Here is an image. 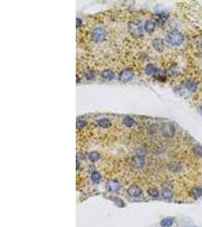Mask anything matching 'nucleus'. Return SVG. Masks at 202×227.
I'll use <instances>...</instances> for the list:
<instances>
[{"mask_svg":"<svg viewBox=\"0 0 202 227\" xmlns=\"http://www.w3.org/2000/svg\"><path fill=\"white\" fill-rule=\"evenodd\" d=\"M166 41L172 46H180L183 43V36L178 31H173L167 34Z\"/></svg>","mask_w":202,"mask_h":227,"instance_id":"f257e3e1","label":"nucleus"},{"mask_svg":"<svg viewBox=\"0 0 202 227\" xmlns=\"http://www.w3.org/2000/svg\"><path fill=\"white\" fill-rule=\"evenodd\" d=\"M129 31L133 37L138 38L142 36L143 31L141 24L139 23L132 21L129 24Z\"/></svg>","mask_w":202,"mask_h":227,"instance_id":"f03ea898","label":"nucleus"},{"mask_svg":"<svg viewBox=\"0 0 202 227\" xmlns=\"http://www.w3.org/2000/svg\"><path fill=\"white\" fill-rule=\"evenodd\" d=\"M105 36H106V32L104 29L102 27H97L92 31V39L96 43H100L104 40Z\"/></svg>","mask_w":202,"mask_h":227,"instance_id":"7ed1b4c3","label":"nucleus"},{"mask_svg":"<svg viewBox=\"0 0 202 227\" xmlns=\"http://www.w3.org/2000/svg\"><path fill=\"white\" fill-rule=\"evenodd\" d=\"M162 133L165 137H167V138L173 137L176 133L175 126H174V124H170V123L164 124L162 128Z\"/></svg>","mask_w":202,"mask_h":227,"instance_id":"20e7f679","label":"nucleus"},{"mask_svg":"<svg viewBox=\"0 0 202 227\" xmlns=\"http://www.w3.org/2000/svg\"><path fill=\"white\" fill-rule=\"evenodd\" d=\"M134 73L131 70L129 69H125L123 71H121V73L119 75V80L121 82L126 83V82L130 81L131 80L133 79Z\"/></svg>","mask_w":202,"mask_h":227,"instance_id":"39448f33","label":"nucleus"},{"mask_svg":"<svg viewBox=\"0 0 202 227\" xmlns=\"http://www.w3.org/2000/svg\"><path fill=\"white\" fill-rule=\"evenodd\" d=\"M106 188L108 191L112 192H118L121 186L119 184V183L116 180H110L108 181L106 184Z\"/></svg>","mask_w":202,"mask_h":227,"instance_id":"423d86ee","label":"nucleus"},{"mask_svg":"<svg viewBox=\"0 0 202 227\" xmlns=\"http://www.w3.org/2000/svg\"><path fill=\"white\" fill-rule=\"evenodd\" d=\"M127 192H128L129 195L133 198H136L139 197V195L142 194V190L141 189L138 187L137 186L133 185L130 187H129V189H127Z\"/></svg>","mask_w":202,"mask_h":227,"instance_id":"0eeeda50","label":"nucleus"},{"mask_svg":"<svg viewBox=\"0 0 202 227\" xmlns=\"http://www.w3.org/2000/svg\"><path fill=\"white\" fill-rule=\"evenodd\" d=\"M133 164L136 168H142L145 165V160L142 156H135L133 158Z\"/></svg>","mask_w":202,"mask_h":227,"instance_id":"6e6552de","label":"nucleus"},{"mask_svg":"<svg viewBox=\"0 0 202 227\" xmlns=\"http://www.w3.org/2000/svg\"><path fill=\"white\" fill-rule=\"evenodd\" d=\"M153 47L157 52H162L163 49H164V45H163V40L161 39H155L153 40Z\"/></svg>","mask_w":202,"mask_h":227,"instance_id":"1a4fd4ad","label":"nucleus"},{"mask_svg":"<svg viewBox=\"0 0 202 227\" xmlns=\"http://www.w3.org/2000/svg\"><path fill=\"white\" fill-rule=\"evenodd\" d=\"M155 29V23L152 20H147L145 24V30L148 33H152Z\"/></svg>","mask_w":202,"mask_h":227,"instance_id":"9d476101","label":"nucleus"},{"mask_svg":"<svg viewBox=\"0 0 202 227\" xmlns=\"http://www.w3.org/2000/svg\"><path fill=\"white\" fill-rule=\"evenodd\" d=\"M174 223L173 217H167L161 221V227H171Z\"/></svg>","mask_w":202,"mask_h":227,"instance_id":"9b49d317","label":"nucleus"},{"mask_svg":"<svg viewBox=\"0 0 202 227\" xmlns=\"http://www.w3.org/2000/svg\"><path fill=\"white\" fill-rule=\"evenodd\" d=\"M102 76L104 79L108 80H111L114 79V77H115V73H114L113 71H110V70H104V71L102 72Z\"/></svg>","mask_w":202,"mask_h":227,"instance_id":"f8f14e48","label":"nucleus"},{"mask_svg":"<svg viewBox=\"0 0 202 227\" xmlns=\"http://www.w3.org/2000/svg\"><path fill=\"white\" fill-rule=\"evenodd\" d=\"M156 71H157V67H156L155 65H152V64H149V65H148L147 66H146L145 73H147L148 75H153V74H155V73H156Z\"/></svg>","mask_w":202,"mask_h":227,"instance_id":"ddd939ff","label":"nucleus"},{"mask_svg":"<svg viewBox=\"0 0 202 227\" xmlns=\"http://www.w3.org/2000/svg\"><path fill=\"white\" fill-rule=\"evenodd\" d=\"M192 194L195 198H198L202 195V189L199 186L194 187L192 190Z\"/></svg>","mask_w":202,"mask_h":227,"instance_id":"4468645a","label":"nucleus"},{"mask_svg":"<svg viewBox=\"0 0 202 227\" xmlns=\"http://www.w3.org/2000/svg\"><path fill=\"white\" fill-rule=\"evenodd\" d=\"M98 125L102 128H108L110 125V122L107 118H102L98 121Z\"/></svg>","mask_w":202,"mask_h":227,"instance_id":"2eb2a0df","label":"nucleus"},{"mask_svg":"<svg viewBox=\"0 0 202 227\" xmlns=\"http://www.w3.org/2000/svg\"><path fill=\"white\" fill-rule=\"evenodd\" d=\"M186 88L191 92H195L196 90V89H197V84H196L195 82L193 81V80H188V81L186 83Z\"/></svg>","mask_w":202,"mask_h":227,"instance_id":"dca6fc26","label":"nucleus"},{"mask_svg":"<svg viewBox=\"0 0 202 227\" xmlns=\"http://www.w3.org/2000/svg\"><path fill=\"white\" fill-rule=\"evenodd\" d=\"M91 179L93 183H98L99 181L101 180V175L100 173L97 171H94L91 174Z\"/></svg>","mask_w":202,"mask_h":227,"instance_id":"f3484780","label":"nucleus"},{"mask_svg":"<svg viewBox=\"0 0 202 227\" xmlns=\"http://www.w3.org/2000/svg\"><path fill=\"white\" fill-rule=\"evenodd\" d=\"M123 123L125 126L130 127V126H133V124H134V120H133L132 118H130V117H126V118L123 119Z\"/></svg>","mask_w":202,"mask_h":227,"instance_id":"a211bd4d","label":"nucleus"},{"mask_svg":"<svg viewBox=\"0 0 202 227\" xmlns=\"http://www.w3.org/2000/svg\"><path fill=\"white\" fill-rule=\"evenodd\" d=\"M99 158H100V154L98 152H93L89 154V159L92 162H96L97 160H99Z\"/></svg>","mask_w":202,"mask_h":227,"instance_id":"6ab92c4d","label":"nucleus"},{"mask_svg":"<svg viewBox=\"0 0 202 227\" xmlns=\"http://www.w3.org/2000/svg\"><path fill=\"white\" fill-rule=\"evenodd\" d=\"M162 195L164 198H170L173 196L172 192L169 189H164L162 192Z\"/></svg>","mask_w":202,"mask_h":227,"instance_id":"aec40b11","label":"nucleus"},{"mask_svg":"<svg viewBox=\"0 0 202 227\" xmlns=\"http://www.w3.org/2000/svg\"><path fill=\"white\" fill-rule=\"evenodd\" d=\"M148 193L150 196L153 197V198H157L159 195V192L157 189H155V188H151V189H149L148 191Z\"/></svg>","mask_w":202,"mask_h":227,"instance_id":"412c9836","label":"nucleus"},{"mask_svg":"<svg viewBox=\"0 0 202 227\" xmlns=\"http://www.w3.org/2000/svg\"><path fill=\"white\" fill-rule=\"evenodd\" d=\"M169 168H170V170H173V171H175V172H176V171H179V170H180V164H178V163L174 162L170 164Z\"/></svg>","mask_w":202,"mask_h":227,"instance_id":"4be33fe9","label":"nucleus"},{"mask_svg":"<svg viewBox=\"0 0 202 227\" xmlns=\"http://www.w3.org/2000/svg\"><path fill=\"white\" fill-rule=\"evenodd\" d=\"M195 154H197L198 156H202V146L197 145L194 148Z\"/></svg>","mask_w":202,"mask_h":227,"instance_id":"5701e85b","label":"nucleus"},{"mask_svg":"<svg viewBox=\"0 0 202 227\" xmlns=\"http://www.w3.org/2000/svg\"><path fill=\"white\" fill-rule=\"evenodd\" d=\"M86 122L84 121V120H79V121H77V128H82L85 125H86Z\"/></svg>","mask_w":202,"mask_h":227,"instance_id":"b1692460","label":"nucleus"},{"mask_svg":"<svg viewBox=\"0 0 202 227\" xmlns=\"http://www.w3.org/2000/svg\"><path fill=\"white\" fill-rule=\"evenodd\" d=\"M115 204L117 205L119 207H123V201H121V200H118V201H115Z\"/></svg>","mask_w":202,"mask_h":227,"instance_id":"393cba45","label":"nucleus"},{"mask_svg":"<svg viewBox=\"0 0 202 227\" xmlns=\"http://www.w3.org/2000/svg\"><path fill=\"white\" fill-rule=\"evenodd\" d=\"M81 20L79 18H77V27H79L80 26V24H81Z\"/></svg>","mask_w":202,"mask_h":227,"instance_id":"a878e982","label":"nucleus"},{"mask_svg":"<svg viewBox=\"0 0 202 227\" xmlns=\"http://www.w3.org/2000/svg\"><path fill=\"white\" fill-rule=\"evenodd\" d=\"M201 114H202V106H201Z\"/></svg>","mask_w":202,"mask_h":227,"instance_id":"bb28decb","label":"nucleus"}]
</instances>
